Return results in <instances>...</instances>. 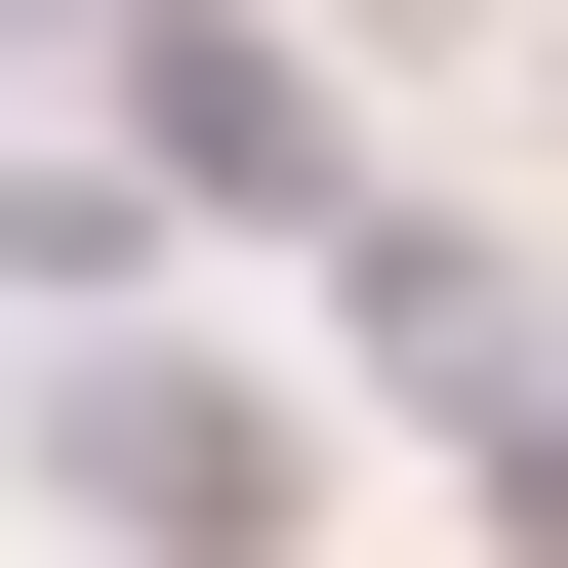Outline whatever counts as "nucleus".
Wrapping results in <instances>:
<instances>
[{
    "label": "nucleus",
    "instance_id": "obj_1",
    "mask_svg": "<svg viewBox=\"0 0 568 568\" xmlns=\"http://www.w3.org/2000/svg\"><path fill=\"white\" fill-rule=\"evenodd\" d=\"M41 447H82V528H122V568H244L284 487H325V406H284V366H203V325H122Z\"/></svg>",
    "mask_w": 568,
    "mask_h": 568
},
{
    "label": "nucleus",
    "instance_id": "obj_2",
    "mask_svg": "<svg viewBox=\"0 0 568 568\" xmlns=\"http://www.w3.org/2000/svg\"><path fill=\"white\" fill-rule=\"evenodd\" d=\"M122 122H163L203 203H325V82H284V41H203V0H163V41H122Z\"/></svg>",
    "mask_w": 568,
    "mask_h": 568
}]
</instances>
